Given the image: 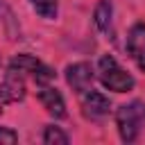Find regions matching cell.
<instances>
[{"mask_svg": "<svg viewBox=\"0 0 145 145\" xmlns=\"http://www.w3.org/2000/svg\"><path fill=\"white\" fill-rule=\"evenodd\" d=\"M29 5L45 20H54L59 14V0H29Z\"/></svg>", "mask_w": 145, "mask_h": 145, "instance_id": "10", "label": "cell"}, {"mask_svg": "<svg viewBox=\"0 0 145 145\" xmlns=\"http://www.w3.org/2000/svg\"><path fill=\"white\" fill-rule=\"evenodd\" d=\"M97 79L104 88L113 91V93H127L136 86V79L120 68V63L111 57V54H102L97 61Z\"/></svg>", "mask_w": 145, "mask_h": 145, "instance_id": "2", "label": "cell"}, {"mask_svg": "<svg viewBox=\"0 0 145 145\" xmlns=\"http://www.w3.org/2000/svg\"><path fill=\"white\" fill-rule=\"evenodd\" d=\"M25 97V82H23V75L9 70L5 75V79L0 82V111L7 106V104H16Z\"/></svg>", "mask_w": 145, "mask_h": 145, "instance_id": "6", "label": "cell"}, {"mask_svg": "<svg viewBox=\"0 0 145 145\" xmlns=\"http://www.w3.org/2000/svg\"><path fill=\"white\" fill-rule=\"evenodd\" d=\"M68 140H70V138H68L66 131H61V127L48 125V127L43 129V143H48V145H52V143H61V145H66Z\"/></svg>", "mask_w": 145, "mask_h": 145, "instance_id": "12", "label": "cell"}, {"mask_svg": "<svg viewBox=\"0 0 145 145\" xmlns=\"http://www.w3.org/2000/svg\"><path fill=\"white\" fill-rule=\"evenodd\" d=\"M116 127L125 143H134L138 138L140 129L145 127V102L131 100V102L122 104L116 111Z\"/></svg>", "mask_w": 145, "mask_h": 145, "instance_id": "1", "label": "cell"}, {"mask_svg": "<svg viewBox=\"0 0 145 145\" xmlns=\"http://www.w3.org/2000/svg\"><path fill=\"white\" fill-rule=\"evenodd\" d=\"M79 104H82V113H84L88 120H102V118H106L109 111H111V100H109L104 93L95 91L93 86L82 93Z\"/></svg>", "mask_w": 145, "mask_h": 145, "instance_id": "4", "label": "cell"}, {"mask_svg": "<svg viewBox=\"0 0 145 145\" xmlns=\"http://www.w3.org/2000/svg\"><path fill=\"white\" fill-rule=\"evenodd\" d=\"M0 20L5 23V29H7V34H9V39H18V25H16V20H14V11L9 9V5H7V0H0Z\"/></svg>", "mask_w": 145, "mask_h": 145, "instance_id": "11", "label": "cell"}, {"mask_svg": "<svg viewBox=\"0 0 145 145\" xmlns=\"http://www.w3.org/2000/svg\"><path fill=\"white\" fill-rule=\"evenodd\" d=\"M125 48H127V54L134 59V63L145 72V23H134L129 27Z\"/></svg>", "mask_w": 145, "mask_h": 145, "instance_id": "7", "label": "cell"}, {"mask_svg": "<svg viewBox=\"0 0 145 145\" xmlns=\"http://www.w3.org/2000/svg\"><path fill=\"white\" fill-rule=\"evenodd\" d=\"M39 100H41V104L45 106V111H48L52 118H57V120L66 118V102H63L61 93H59L54 86L43 84L41 91H39Z\"/></svg>", "mask_w": 145, "mask_h": 145, "instance_id": "8", "label": "cell"}, {"mask_svg": "<svg viewBox=\"0 0 145 145\" xmlns=\"http://www.w3.org/2000/svg\"><path fill=\"white\" fill-rule=\"evenodd\" d=\"M7 70H14V72H18V75H29V77H34V82L39 84V86H43V84H50L54 77H57V72L50 68V66H45L43 61H39L36 57H32V54H16L11 61H9V66H7Z\"/></svg>", "mask_w": 145, "mask_h": 145, "instance_id": "3", "label": "cell"}, {"mask_svg": "<svg viewBox=\"0 0 145 145\" xmlns=\"http://www.w3.org/2000/svg\"><path fill=\"white\" fill-rule=\"evenodd\" d=\"M63 77H66V84H68L75 93H79V95H82L84 91H88V88H91L93 77H95V70H93V66H91V63H86V61H77V63L66 66Z\"/></svg>", "mask_w": 145, "mask_h": 145, "instance_id": "5", "label": "cell"}, {"mask_svg": "<svg viewBox=\"0 0 145 145\" xmlns=\"http://www.w3.org/2000/svg\"><path fill=\"white\" fill-rule=\"evenodd\" d=\"M93 18H95V27L102 34H111V25H113V5H111V0H100L95 5Z\"/></svg>", "mask_w": 145, "mask_h": 145, "instance_id": "9", "label": "cell"}, {"mask_svg": "<svg viewBox=\"0 0 145 145\" xmlns=\"http://www.w3.org/2000/svg\"><path fill=\"white\" fill-rule=\"evenodd\" d=\"M18 140V134L9 127H0V143H16Z\"/></svg>", "mask_w": 145, "mask_h": 145, "instance_id": "13", "label": "cell"}]
</instances>
